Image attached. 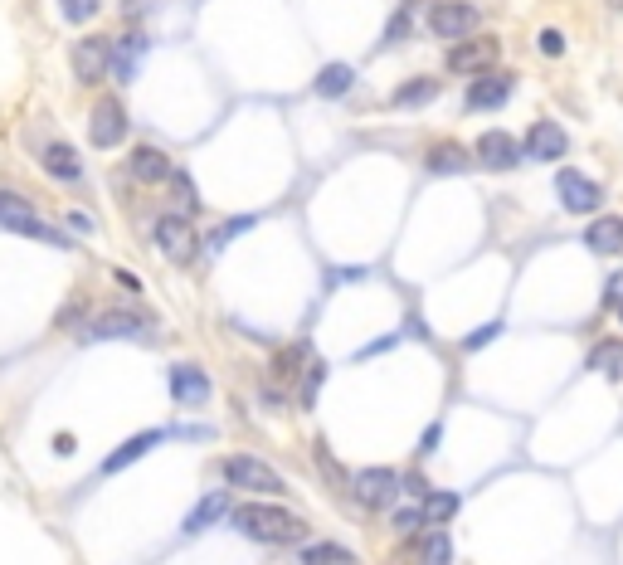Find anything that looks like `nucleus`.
Masks as SVG:
<instances>
[{"label":"nucleus","mask_w":623,"mask_h":565,"mask_svg":"<svg viewBox=\"0 0 623 565\" xmlns=\"http://www.w3.org/2000/svg\"><path fill=\"white\" fill-rule=\"evenodd\" d=\"M229 522H234L239 536H249L258 546H297V541H307V522L293 517L288 507H278V502H244V507L229 512Z\"/></svg>","instance_id":"nucleus-1"},{"label":"nucleus","mask_w":623,"mask_h":565,"mask_svg":"<svg viewBox=\"0 0 623 565\" xmlns=\"http://www.w3.org/2000/svg\"><path fill=\"white\" fill-rule=\"evenodd\" d=\"M0 229L25 234V239H39V244H49V249H74V239H69L59 225H49V220L35 210L30 195H15V190H0Z\"/></svg>","instance_id":"nucleus-2"},{"label":"nucleus","mask_w":623,"mask_h":565,"mask_svg":"<svg viewBox=\"0 0 623 565\" xmlns=\"http://www.w3.org/2000/svg\"><path fill=\"white\" fill-rule=\"evenodd\" d=\"M220 478L229 483V488L268 492V497H278V492L288 488V483H283V473H278L273 463L254 458V453H224V458H220Z\"/></svg>","instance_id":"nucleus-3"},{"label":"nucleus","mask_w":623,"mask_h":565,"mask_svg":"<svg viewBox=\"0 0 623 565\" xmlns=\"http://www.w3.org/2000/svg\"><path fill=\"white\" fill-rule=\"evenodd\" d=\"M497 54H502V44L487 35H468V39H458L453 49H443V64H448V74H492V64H497Z\"/></svg>","instance_id":"nucleus-4"},{"label":"nucleus","mask_w":623,"mask_h":565,"mask_svg":"<svg viewBox=\"0 0 623 565\" xmlns=\"http://www.w3.org/2000/svg\"><path fill=\"white\" fill-rule=\"evenodd\" d=\"M555 195H560V205H565L570 215H594V210H604V186L589 181L585 171H575V166H560V171H555Z\"/></svg>","instance_id":"nucleus-5"},{"label":"nucleus","mask_w":623,"mask_h":565,"mask_svg":"<svg viewBox=\"0 0 623 565\" xmlns=\"http://www.w3.org/2000/svg\"><path fill=\"white\" fill-rule=\"evenodd\" d=\"M151 239H156V249H161V259H171V264H190L195 259V225H190V215H161L156 225H151Z\"/></svg>","instance_id":"nucleus-6"},{"label":"nucleus","mask_w":623,"mask_h":565,"mask_svg":"<svg viewBox=\"0 0 623 565\" xmlns=\"http://www.w3.org/2000/svg\"><path fill=\"white\" fill-rule=\"evenodd\" d=\"M147 322L137 307H108L98 317H88V327L78 332L83 341H122V337H147Z\"/></svg>","instance_id":"nucleus-7"},{"label":"nucleus","mask_w":623,"mask_h":565,"mask_svg":"<svg viewBox=\"0 0 623 565\" xmlns=\"http://www.w3.org/2000/svg\"><path fill=\"white\" fill-rule=\"evenodd\" d=\"M482 25V10H477L473 0H439L434 10H429V30L448 44H458V39H468Z\"/></svg>","instance_id":"nucleus-8"},{"label":"nucleus","mask_w":623,"mask_h":565,"mask_svg":"<svg viewBox=\"0 0 623 565\" xmlns=\"http://www.w3.org/2000/svg\"><path fill=\"white\" fill-rule=\"evenodd\" d=\"M351 492L366 512H385L400 492V473L395 468H361V473H351Z\"/></svg>","instance_id":"nucleus-9"},{"label":"nucleus","mask_w":623,"mask_h":565,"mask_svg":"<svg viewBox=\"0 0 623 565\" xmlns=\"http://www.w3.org/2000/svg\"><path fill=\"white\" fill-rule=\"evenodd\" d=\"M127 108L117 103V98H98L93 103V117H88V137H93V147L98 151H112L127 142Z\"/></svg>","instance_id":"nucleus-10"},{"label":"nucleus","mask_w":623,"mask_h":565,"mask_svg":"<svg viewBox=\"0 0 623 565\" xmlns=\"http://www.w3.org/2000/svg\"><path fill=\"white\" fill-rule=\"evenodd\" d=\"M473 156H477V166H482V171H516L526 151H521V142H516L512 132L492 127V132H482V137H477Z\"/></svg>","instance_id":"nucleus-11"},{"label":"nucleus","mask_w":623,"mask_h":565,"mask_svg":"<svg viewBox=\"0 0 623 565\" xmlns=\"http://www.w3.org/2000/svg\"><path fill=\"white\" fill-rule=\"evenodd\" d=\"M166 385H171V400H176L181 410H200V405L210 400V376H205L200 361H176Z\"/></svg>","instance_id":"nucleus-12"},{"label":"nucleus","mask_w":623,"mask_h":565,"mask_svg":"<svg viewBox=\"0 0 623 565\" xmlns=\"http://www.w3.org/2000/svg\"><path fill=\"white\" fill-rule=\"evenodd\" d=\"M69 59H74V78H78V83H88V88H93V83H103L108 69H112V44H108V39H98V35H83L74 49H69Z\"/></svg>","instance_id":"nucleus-13"},{"label":"nucleus","mask_w":623,"mask_h":565,"mask_svg":"<svg viewBox=\"0 0 623 565\" xmlns=\"http://www.w3.org/2000/svg\"><path fill=\"white\" fill-rule=\"evenodd\" d=\"M516 93V78L512 74H477L473 88H468V113H497V108H507Z\"/></svg>","instance_id":"nucleus-14"},{"label":"nucleus","mask_w":623,"mask_h":565,"mask_svg":"<svg viewBox=\"0 0 623 565\" xmlns=\"http://www.w3.org/2000/svg\"><path fill=\"white\" fill-rule=\"evenodd\" d=\"M521 151H526V161H565L570 137H565V127H555V122H531Z\"/></svg>","instance_id":"nucleus-15"},{"label":"nucleus","mask_w":623,"mask_h":565,"mask_svg":"<svg viewBox=\"0 0 623 565\" xmlns=\"http://www.w3.org/2000/svg\"><path fill=\"white\" fill-rule=\"evenodd\" d=\"M161 439H176V429H142V434H132L127 444H117V449L103 458V473H122V468H132V463L147 458Z\"/></svg>","instance_id":"nucleus-16"},{"label":"nucleus","mask_w":623,"mask_h":565,"mask_svg":"<svg viewBox=\"0 0 623 565\" xmlns=\"http://www.w3.org/2000/svg\"><path fill=\"white\" fill-rule=\"evenodd\" d=\"M127 176H137L142 186H161V181L176 176V161H171L161 147H132V156H127Z\"/></svg>","instance_id":"nucleus-17"},{"label":"nucleus","mask_w":623,"mask_h":565,"mask_svg":"<svg viewBox=\"0 0 623 565\" xmlns=\"http://www.w3.org/2000/svg\"><path fill=\"white\" fill-rule=\"evenodd\" d=\"M39 166H44L49 181H64V186H78V181H83V156H78V147H69V142H49V147L39 151Z\"/></svg>","instance_id":"nucleus-18"},{"label":"nucleus","mask_w":623,"mask_h":565,"mask_svg":"<svg viewBox=\"0 0 623 565\" xmlns=\"http://www.w3.org/2000/svg\"><path fill=\"white\" fill-rule=\"evenodd\" d=\"M424 166L434 171V176H463V171H473L477 156L463 142H434V147L424 151Z\"/></svg>","instance_id":"nucleus-19"},{"label":"nucleus","mask_w":623,"mask_h":565,"mask_svg":"<svg viewBox=\"0 0 623 565\" xmlns=\"http://www.w3.org/2000/svg\"><path fill=\"white\" fill-rule=\"evenodd\" d=\"M585 244L594 249V254L619 259V254H623V215H599V220H589Z\"/></svg>","instance_id":"nucleus-20"},{"label":"nucleus","mask_w":623,"mask_h":565,"mask_svg":"<svg viewBox=\"0 0 623 565\" xmlns=\"http://www.w3.org/2000/svg\"><path fill=\"white\" fill-rule=\"evenodd\" d=\"M142 59H147V35H127L112 44V74L122 78V83H132L137 69H142Z\"/></svg>","instance_id":"nucleus-21"},{"label":"nucleus","mask_w":623,"mask_h":565,"mask_svg":"<svg viewBox=\"0 0 623 565\" xmlns=\"http://www.w3.org/2000/svg\"><path fill=\"white\" fill-rule=\"evenodd\" d=\"M351 88H356V69H351V64H327V69L317 74V83H312L317 98H346Z\"/></svg>","instance_id":"nucleus-22"},{"label":"nucleus","mask_w":623,"mask_h":565,"mask_svg":"<svg viewBox=\"0 0 623 565\" xmlns=\"http://www.w3.org/2000/svg\"><path fill=\"white\" fill-rule=\"evenodd\" d=\"M419 507H424V522H429V527H448V522L458 517L463 497H458V492H448V488H434L424 502H419Z\"/></svg>","instance_id":"nucleus-23"},{"label":"nucleus","mask_w":623,"mask_h":565,"mask_svg":"<svg viewBox=\"0 0 623 565\" xmlns=\"http://www.w3.org/2000/svg\"><path fill=\"white\" fill-rule=\"evenodd\" d=\"M414 556H419V565H453V541H448V531L443 527L424 531V536L414 541Z\"/></svg>","instance_id":"nucleus-24"},{"label":"nucleus","mask_w":623,"mask_h":565,"mask_svg":"<svg viewBox=\"0 0 623 565\" xmlns=\"http://www.w3.org/2000/svg\"><path fill=\"white\" fill-rule=\"evenodd\" d=\"M439 98V78H429V74H419V78H409V83H400L395 88V108H424V103H434Z\"/></svg>","instance_id":"nucleus-25"},{"label":"nucleus","mask_w":623,"mask_h":565,"mask_svg":"<svg viewBox=\"0 0 623 565\" xmlns=\"http://www.w3.org/2000/svg\"><path fill=\"white\" fill-rule=\"evenodd\" d=\"M589 371H604L609 380H623V341L604 337L589 346Z\"/></svg>","instance_id":"nucleus-26"},{"label":"nucleus","mask_w":623,"mask_h":565,"mask_svg":"<svg viewBox=\"0 0 623 565\" xmlns=\"http://www.w3.org/2000/svg\"><path fill=\"white\" fill-rule=\"evenodd\" d=\"M224 517H229V497H224V492H210V497H200L195 512L185 517V531H205V527H215V522H224Z\"/></svg>","instance_id":"nucleus-27"},{"label":"nucleus","mask_w":623,"mask_h":565,"mask_svg":"<svg viewBox=\"0 0 623 565\" xmlns=\"http://www.w3.org/2000/svg\"><path fill=\"white\" fill-rule=\"evenodd\" d=\"M307 356H312V351H307L302 341L288 346V351H278V356H273V380H278V385H293V380L307 371Z\"/></svg>","instance_id":"nucleus-28"},{"label":"nucleus","mask_w":623,"mask_h":565,"mask_svg":"<svg viewBox=\"0 0 623 565\" xmlns=\"http://www.w3.org/2000/svg\"><path fill=\"white\" fill-rule=\"evenodd\" d=\"M302 565H351V551L341 546V541H312V546H302Z\"/></svg>","instance_id":"nucleus-29"},{"label":"nucleus","mask_w":623,"mask_h":565,"mask_svg":"<svg viewBox=\"0 0 623 565\" xmlns=\"http://www.w3.org/2000/svg\"><path fill=\"white\" fill-rule=\"evenodd\" d=\"M390 527L400 531V536H419V531L429 527V522H424V507H419V502H409V507H395V512H390Z\"/></svg>","instance_id":"nucleus-30"},{"label":"nucleus","mask_w":623,"mask_h":565,"mask_svg":"<svg viewBox=\"0 0 623 565\" xmlns=\"http://www.w3.org/2000/svg\"><path fill=\"white\" fill-rule=\"evenodd\" d=\"M414 30V0H400V10L390 15V30H385V44H400L404 35Z\"/></svg>","instance_id":"nucleus-31"},{"label":"nucleus","mask_w":623,"mask_h":565,"mask_svg":"<svg viewBox=\"0 0 623 565\" xmlns=\"http://www.w3.org/2000/svg\"><path fill=\"white\" fill-rule=\"evenodd\" d=\"M59 10H64V20H74V25H88L98 10H103V0H59Z\"/></svg>","instance_id":"nucleus-32"},{"label":"nucleus","mask_w":623,"mask_h":565,"mask_svg":"<svg viewBox=\"0 0 623 565\" xmlns=\"http://www.w3.org/2000/svg\"><path fill=\"white\" fill-rule=\"evenodd\" d=\"M322 380H327V366H322V361H312V366H307V380H302V410H312V405H317Z\"/></svg>","instance_id":"nucleus-33"},{"label":"nucleus","mask_w":623,"mask_h":565,"mask_svg":"<svg viewBox=\"0 0 623 565\" xmlns=\"http://www.w3.org/2000/svg\"><path fill=\"white\" fill-rule=\"evenodd\" d=\"M83 312H88V298H69L64 307H59L54 327H78V322H83Z\"/></svg>","instance_id":"nucleus-34"},{"label":"nucleus","mask_w":623,"mask_h":565,"mask_svg":"<svg viewBox=\"0 0 623 565\" xmlns=\"http://www.w3.org/2000/svg\"><path fill=\"white\" fill-rule=\"evenodd\" d=\"M497 337H502V322H487V327L468 332V337H463V346H468V351H482L487 341H497Z\"/></svg>","instance_id":"nucleus-35"},{"label":"nucleus","mask_w":623,"mask_h":565,"mask_svg":"<svg viewBox=\"0 0 623 565\" xmlns=\"http://www.w3.org/2000/svg\"><path fill=\"white\" fill-rule=\"evenodd\" d=\"M317 463H322L327 483H351V478H346V468H341V463H336V458L327 453V444H317Z\"/></svg>","instance_id":"nucleus-36"},{"label":"nucleus","mask_w":623,"mask_h":565,"mask_svg":"<svg viewBox=\"0 0 623 565\" xmlns=\"http://www.w3.org/2000/svg\"><path fill=\"white\" fill-rule=\"evenodd\" d=\"M536 44H541V54H546V59H560V54H565V35H560V30H541Z\"/></svg>","instance_id":"nucleus-37"},{"label":"nucleus","mask_w":623,"mask_h":565,"mask_svg":"<svg viewBox=\"0 0 623 565\" xmlns=\"http://www.w3.org/2000/svg\"><path fill=\"white\" fill-rule=\"evenodd\" d=\"M263 410H273V415L288 410V390L283 385H263Z\"/></svg>","instance_id":"nucleus-38"},{"label":"nucleus","mask_w":623,"mask_h":565,"mask_svg":"<svg viewBox=\"0 0 623 565\" xmlns=\"http://www.w3.org/2000/svg\"><path fill=\"white\" fill-rule=\"evenodd\" d=\"M400 492H414V497L424 502L434 488H424V473H400Z\"/></svg>","instance_id":"nucleus-39"},{"label":"nucleus","mask_w":623,"mask_h":565,"mask_svg":"<svg viewBox=\"0 0 623 565\" xmlns=\"http://www.w3.org/2000/svg\"><path fill=\"white\" fill-rule=\"evenodd\" d=\"M623 302V273H614L609 283H604V307H619Z\"/></svg>","instance_id":"nucleus-40"},{"label":"nucleus","mask_w":623,"mask_h":565,"mask_svg":"<svg viewBox=\"0 0 623 565\" xmlns=\"http://www.w3.org/2000/svg\"><path fill=\"white\" fill-rule=\"evenodd\" d=\"M434 449H439V424H429L424 439H419V453H434Z\"/></svg>","instance_id":"nucleus-41"},{"label":"nucleus","mask_w":623,"mask_h":565,"mask_svg":"<svg viewBox=\"0 0 623 565\" xmlns=\"http://www.w3.org/2000/svg\"><path fill=\"white\" fill-rule=\"evenodd\" d=\"M117 283H122L127 293H142V278H137V273H127V268H117Z\"/></svg>","instance_id":"nucleus-42"},{"label":"nucleus","mask_w":623,"mask_h":565,"mask_svg":"<svg viewBox=\"0 0 623 565\" xmlns=\"http://www.w3.org/2000/svg\"><path fill=\"white\" fill-rule=\"evenodd\" d=\"M54 453H74V434H59V439H54Z\"/></svg>","instance_id":"nucleus-43"},{"label":"nucleus","mask_w":623,"mask_h":565,"mask_svg":"<svg viewBox=\"0 0 623 565\" xmlns=\"http://www.w3.org/2000/svg\"><path fill=\"white\" fill-rule=\"evenodd\" d=\"M619 322H623V302H619Z\"/></svg>","instance_id":"nucleus-44"}]
</instances>
